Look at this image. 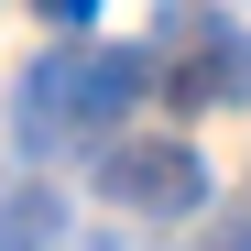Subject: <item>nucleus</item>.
Masks as SVG:
<instances>
[{"mask_svg":"<svg viewBox=\"0 0 251 251\" xmlns=\"http://www.w3.org/2000/svg\"><path fill=\"white\" fill-rule=\"evenodd\" d=\"M55 240H66V197H55V186L0 197V251H55Z\"/></svg>","mask_w":251,"mask_h":251,"instance_id":"nucleus-3","label":"nucleus"},{"mask_svg":"<svg viewBox=\"0 0 251 251\" xmlns=\"http://www.w3.org/2000/svg\"><path fill=\"white\" fill-rule=\"evenodd\" d=\"M33 11H44V22H88L99 0H33Z\"/></svg>","mask_w":251,"mask_h":251,"instance_id":"nucleus-4","label":"nucleus"},{"mask_svg":"<svg viewBox=\"0 0 251 251\" xmlns=\"http://www.w3.org/2000/svg\"><path fill=\"white\" fill-rule=\"evenodd\" d=\"M99 197L142 207V219H197L207 207V164H197V142H109L99 153Z\"/></svg>","mask_w":251,"mask_h":251,"instance_id":"nucleus-2","label":"nucleus"},{"mask_svg":"<svg viewBox=\"0 0 251 251\" xmlns=\"http://www.w3.org/2000/svg\"><path fill=\"white\" fill-rule=\"evenodd\" d=\"M142 76H153L142 44H66V55H44V66L11 88V131H22L33 153H55V142H99L109 120L142 99Z\"/></svg>","mask_w":251,"mask_h":251,"instance_id":"nucleus-1","label":"nucleus"}]
</instances>
